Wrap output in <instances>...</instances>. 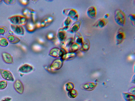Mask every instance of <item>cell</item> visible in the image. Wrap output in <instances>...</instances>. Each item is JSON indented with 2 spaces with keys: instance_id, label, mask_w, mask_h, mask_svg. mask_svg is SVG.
I'll list each match as a JSON object with an SVG mask.
<instances>
[{
  "instance_id": "cell-1",
  "label": "cell",
  "mask_w": 135,
  "mask_h": 101,
  "mask_svg": "<svg viewBox=\"0 0 135 101\" xmlns=\"http://www.w3.org/2000/svg\"><path fill=\"white\" fill-rule=\"evenodd\" d=\"M8 20L12 24L25 25L28 20L23 15H16L12 16L8 18Z\"/></svg>"
},
{
  "instance_id": "cell-2",
  "label": "cell",
  "mask_w": 135,
  "mask_h": 101,
  "mask_svg": "<svg viewBox=\"0 0 135 101\" xmlns=\"http://www.w3.org/2000/svg\"><path fill=\"white\" fill-rule=\"evenodd\" d=\"M114 19L115 22L120 26H123L125 24L126 17L124 13L118 9L115 10L114 14Z\"/></svg>"
},
{
  "instance_id": "cell-3",
  "label": "cell",
  "mask_w": 135,
  "mask_h": 101,
  "mask_svg": "<svg viewBox=\"0 0 135 101\" xmlns=\"http://www.w3.org/2000/svg\"><path fill=\"white\" fill-rule=\"evenodd\" d=\"M62 13L67 17H69L71 20L75 21L78 20L79 16L75 9L73 8H66L64 9Z\"/></svg>"
},
{
  "instance_id": "cell-4",
  "label": "cell",
  "mask_w": 135,
  "mask_h": 101,
  "mask_svg": "<svg viewBox=\"0 0 135 101\" xmlns=\"http://www.w3.org/2000/svg\"><path fill=\"white\" fill-rule=\"evenodd\" d=\"M23 15L27 20H30L35 23L36 20V13L33 9L28 8H24L22 11Z\"/></svg>"
},
{
  "instance_id": "cell-5",
  "label": "cell",
  "mask_w": 135,
  "mask_h": 101,
  "mask_svg": "<svg viewBox=\"0 0 135 101\" xmlns=\"http://www.w3.org/2000/svg\"><path fill=\"white\" fill-rule=\"evenodd\" d=\"M66 53V50L62 47L61 48L54 47L51 50L49 55L53 57H62Z\"/></svg>"
},
{
  "instance_id": "cell-6",
  "label": "cell",
  "mask_w": 135,
  "mask_h": 101,
  "mask_svg": "<svg viewBox=\"0 0 135 101\" xmlns=\"http://www.w3.org/2000/svg\"><path fill=\"white\" fill-rule=\"evenodd\" d=\"M0 73L2 77L5 80L11 82L14 81L13 76L9 71L0 68Z\"/></svg>"
},
{
  "instance_id": "cell-7",
  "label": "cell",
  "mask_w": 135,
  "mask_h": 101,
  "mask_svg": "<svg viewBox=\"0 0 135 101\" xmlns=\"http://www.w3.org/2000/svg\"><path fill=\"white\" fill-rule=\"evenodd\" d=\"M10 26L12 31L15 34L20 36H23L25 34V30L22 25L11 24Z\"/></svg>"
},
{
  "instance_id": "cell-8",
  "label": "cell",
  "mask_w": 135,
  "mask_h": 101,
  "mask_svg": "<svg viewBox=\"0 0 135 101\" xmlns=\"http://www.w3.org/2000/svg\"><path fill=\"white\" fill-rule=\"evenodd\" d=\"M56 37L57 39L62 44L66 39L67 34L66 31L62 28H59L57 31Z\"/></svg>"
},
{
  "instance_id": "cell-9",
  "label": "cell",
  "mask_w": 135,
  "mask_h": 101,
  "mask_svg": "<svg viewBox=\"0 0 135 101\" xmlns=\"http://www.w3.org/2000/svg\"><path fill=\"white\" fill-rule=\"evenodd\" d=\"M125 37L124 32L121 28H119L115 36L116 44L118 45L122 43L124 40Z\"/></svg>"
},
{
  "instance_id": "cell-10",
  "label": "cell",
  "mask_w": 135,
  "mask_h": 101,
  "mask_svg": "<svg viewBox=\"0 0 135 101\" xmlns=\"http://www.w3.org/2000/svg\"><path fill=\"white\" fill-rule=\"evenodd\" d=\"M81 23V21L80 20L75 21L68 29V32L73 34L78 32L80 27Z\"/></svg>"
},
{
  "instance_id": "cell-11",
  "label": "cell",
  "mask_w": 135,
  "mask_h": 101,
  "mask_svg": "<svg viewBox=\"0 0 135 101\" xmlns=\"http://www.w3.org/2000/svg\"><path fill=\"white\" fill-rule=\"evenodd\" d=\"M2 55L3 61L6 63L9 64H12L13 63V57L10 54L6 52H3L2 53Z\"/></svg>"
},
{
  "instance_id": "cell-12",
  "label": "cell",
  "mask_w": 135,
  "mask_h": 101,
  "mask_svg": "<svg viewBox=\"0 0 135 101\" xmlns=\"http://www.w3.org/2000/svg\"><path fill=\"white\" fill-rule=\"evenodd\" d=\"M14 87L18 93L22 94L24 91V87L22 82L19 80H16L14 84Z\"/></svg>"
},
{
  "instance_id": "cell-13",
  "label": "cell",
  "mask_w": 135,
  "mask_h": 101,
  "mask_svg": "<svg viewBox=\"0 0 135 101\" xmlns=\"http://www.w3.org/2000/svg\"><path fill=\"white\" fill-rule=\"evenodd\" d=\"M86 13L88 16L91 19H94L96 18L97 10L94 6L89 7L86 11Z\"/></svg>"
},
{
  "instance_id": "cell-14",
  "label": "cell",
  "mask_w": 135,
  "mask_h": 101,
  "mask_svg": "<svg viewBox=\"0 0 135 101\" xmlns=\"http://www.w3.org/2000/svg\"><path fill=\"white\" fill-rule=\"evenodd\" d=\"M54 20L52 16H49L43 19L40 22V28L46 27L52 23Z\"/></svg>"
},
{
  "instance_id": "cell-15",
  "label": "cell",
  "mask_w": 135,
  "mask_h": 101,
  "mask_svg": "<svg viewBox=\"0 0 135 101\" xmlns=\"http://www.w3.org/2000/svg\"><path fill=\"white\" fill-rule=\"evenodd\" d=\"M108 21L107 19L100 18L98 19L93 25L94 27L102 28L104 27L107 24Z\"/></svg>"
},
{
  "instance_id": "cell-16",
  "label": "cell",
  "mask_w": 135,
  "mask_h": 101,
  "mask_svg": "<svg viewBox=\"0 0 135 101\" xmlns=\"http://www.w3.org/2000/svg\"><path fill=\"white\" fill-rule=\"evenodd\" d=\"M32 69V67L30 65L27 64H25L19 67L18 71L22 73H27L31 72Z\"/></svg>"
},
{
  "instance_id": "cell-17",
  "label": "cell",
  "mask_w": 135,
  "mask_h": 101,
  "mask_svg": "<svg viewBox=\"0 0 135 101\" xmlns=\"http://www.w3.org/2000/svg\"><path fill=\"white\" fill-rule=\"evenodd\" d=\"M25 25L26 30L29 33L34 32L37 28L35 23L31 21H27Z\"/></svg>"
},
{
  "instance_id": "cell-18",
  "label": "cell",
  "mask_w": 135,
  "mask_h": 101,
  "mask_svg": "<svg viewBox=\"0 0 135 101\" xmlns=\"http://www.w3.org/2000/svg\"><path fill=\"white\" fill-rule=\"evenodd\" d=\"M74 42L81 46L83 42V37L81 33L79 32L75 33L73 38Z\"/></svg>"
},
{
  "instance_id": "cell-19",
  "label": "cell",
  "mask_w": 135,
  "mask_h": 101,
  "mask_svg": "<svg viewBox=\"0 0 135 101\" xmlns=\"http://www.w3.org/2000/svg\"><path fill=\"white\" fill-rule=\"evenodd\" d=\"M74 38L73 37H70L66 39L62 44V48L66 49H69L72 45L74 43Z\"/></svg>"
},
{
  "instance_id": "cell-20",
  "label": "cell",
  "mask_w": 135,
  "mask_h": 101,
  "mask_svg": "<svg viewBox=\"0 0 135 101\" xmlns=\"http://www.w3.org/2000/svg\"><path fill=\"white\" fill-rule=\"evenodd\" d=\"M8 42L13 44H16L20 42V39L17 37L13 35H10L7 37Z\"/></svg>"
},
{
  "instance_id": "cell-21",
  "label": "cell",
  "mask_w": 135,
  "mask_h": 101,
  "mask_svg": "<svg viewBox=\"0 0 135 101\" xmlns=\"http://www.w3.org/2000/svg\"><path fill=\"white\" fill-rule=\"evenodd\" d=\"M90 46V43L89 40L86 39L84 41L80 48V50L83 51H88L89 49Z\"/></svg>"
},
{
  "instance_id": "cell-22",
  "label": "cell",
  "mask_w": 135,
  "mask_h": 101,
  "mask_svg": "<svg viewBox=\"0 0 135 101\" xmlns=\"http://www.w3.org/2000/svg\"><path fill=\"white\" fill-rule=\"evenodd\" d=\"M71 23L72 20L69 17H67L63 23L62 28L65 31L68 30Z\"/></svg>"
},
{
  "instance_id": "cell-23",
  "label": "cell",
  "mask_w": 135,
  "mask_h": 101,
  "mask_svg": "<svg viewBox=\"0 0 135 101\" xmlns=\"http://www.w3.org/2000/svg\"><path fill=\"white\" fill-rule=\"evenodd\" d=\"M80 46L74 42L69 48V50L70 52L75 53L80 48Z\"/></svg>"
},
{
  "instance_id": "cell-24",
  "label": "cell",
  "mask_w": 135,
  "mask_h": 101,
  "mask_svg": "<svg viewBox=\"0 0 135 101\" xmlns=\"http://www.w3.org/2000/svg\"><path fill=\"white\" fill-rule=\"evenodd\" d=\"M76 55L75 53L68 52L66 53L64 55L61 57L63 59H69L75 57Z\"/></svg>"
},
{
  "instance_id": "cell-25",
  "label": "cell",
  "mask_w": 135,
  "mask_h": 101,
  "mask_svg": "<svg viewBox=\"0 0 135 101\" xmlns=\"http://www.w3.org/2000/svg\"><path fill=\"white\" fill-rule=\"evenodd\" d=\"M8 41L7 38L3 37L0 38V46L2 47H7L8 44Z\"/></svg>"
},
{
  "instance_id": "cell-26",
  "label": "cell",
  "mask_w": 135,
  "mask_h": 101,
  "mask_svg": "<svg viewBox=\"0 0 135 101\" xmlns=\"http://www.w3.org/2000/svg\"><path fill=\"white\" fill-rule=\"evenodd\" d=\"M7 83L6 80H0V89L3 90L5 89L7 87Z\"/></svg>"
},
{
  "instance_id": "cell-27",
  "label": "cell",
  "mask_w": 135,
  "mask_h": 101,
  "mask_svg": "<svg viewBox=\"0 0 135 101\" xmlns=\"http://www.w3.org/2000/svg\"><path fill=\"white\" fill-rule=\"evenodd\" d=\"M55 34L52 32L49 33L47 35V39L49 40H55Z\"/></svg>"
},
{
  "instance_id": "cell-28",
  "label": "cell",
  "mask_w": 135,
  "mask_h": 101,
  "mask_svg": "<svg viewBox=\"0 0 135 101\" xmlns=\"http://www.w3.org/2000/svg\"><path fill=\"white\" fill-rule=\"evenodd\" d=\"M125 95L123 96L124 99L127 101H132L134 99V96L133 95Z\"/></svg>"
},
{
  "instance_id": "cell-29",
  "label": "cell",
  "mask_w": 135,
  "mask_h": 101,
  "mask_svg": "<svg viewBox=\"0 0 135 101\" xmlns=\"http://www.w3.org/2000/svg\"><path fill=\"white\" fill-rule=\"evenodd\" d=\"M7 27L4 26H0V35H3L7 31Z\"/></svg>"
},
{
  "instance_id": "cell-30",
  "label": "cell",
  "mask_w": 135,
  "mask_h": 101,
  "mask_svg": "<svg viewBox=\"0 0 135 101\" xmlns=\"http://www.w3.org/2000/svg\"><path fill=\"white\" fill-rule=\"evenodd\" d=\"M128 17L130 20L133 26H135V14H131L128 16Z\"/></svg>"
},
{
  "instance_id": "cell-31",
  "label": "cell",
  "mask_w": 135,
  "mask_h": 101,
  "mask_svg": "<svg viewBox=\"0 0 135 101\" xmlns=\"http://www.w3.org/2000/svg\"><path fill=\"white\" fill-rule=\"evenodd\" d=\"M3 1L6 4L11 5L15 4L16 3V0H3Z\"/></svg>"
},
{
  "instance_id": "cell-32",
  "label": "cell",
  "mask_w": 135,
  "mask_h": 101,
  "mask_svg": "<svg viewBox=\"0 0 135 101\" xmlns=\"http://www.w3.org/2000/svg\"><path fill=\"white\" fill-rule=\"evenodd\" d=\"M19 1L21 4L23 6L27 5L29 2V1L28 0H20Z\"/></svg>"
},
{
  "instance_id": "cell-33",
  "label": "cell",
  "mask_w": 135,
  "mask_h": 101,
  "mask_svg": "<svg viewBox=\"0 0 135 101\" xmlns=\"http://www.w3.org/2000/svg\"><path fill=\"white\" fill-rule=\"evenodd\" d=\"M12 99V98L10 97H7L2 99L1 101H11Z\"/></svg>"
},
{
  "instance_id": "cell-34",
  "label": "cell",
  "mask_w": 135,
  "mask_h": 101,
  "mask_svg": "<svg viewBox=\"0 0 135 101\" xmlns=\"http://www.w3.org/2000/svg\"><path fill=\"white\" fill-rule=\"evenodd\" d=\"M109 14L108 13L105 14L104 16V18L105 19H107L109 17Z\"/></svg>"
},
{
  "instance_id": "cell-35",
  "label": "cell",
  "mask_w": 135,
  "mask_h": 101,
  "mask_svg": "<svg viewBox=\"0 0 135 101\" xmlns=\"http://www.w3.org/2000/svg\"><path fill=\"white\" fill-rule=\"evenodd\" d=\"M9 33L11 34V35H13V34L14 33V32L13 31H9Z\"/></svg>"
},
{
  "instance_id": "cell-36",
  "label": "cell",
  "mask_w": 135,
  "mask_h": 101,
  "mask_svg": "<svg viewBox=\"0 0 135 101\" xmlns=\"http://www.w3.org/2000/svg\"></svg>"
}]
</instances>
